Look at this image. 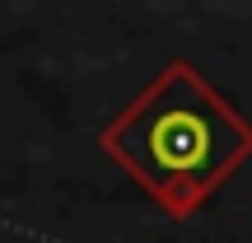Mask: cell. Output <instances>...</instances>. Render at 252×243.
<instances>
[{
    "label": "cell",
    "mask_w": 252,
    "mask_h": 243,
    "mask_svg": "<svg viewBox=\"0 0 252 243\" xmlns=\"http://www.w3.org/2000/svg\"><path fill=\"white\" fill-rule=\"evenodd\" d=\"M103 150L168 215H191L252 154V126L191 61H168L103 126Z\"/></svg>",
    "instance_id": "6da1fadb"
}]
</instances>
